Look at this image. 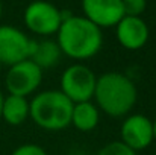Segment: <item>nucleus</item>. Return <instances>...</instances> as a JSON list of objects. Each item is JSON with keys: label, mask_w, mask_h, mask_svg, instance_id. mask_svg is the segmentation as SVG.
<instances>
[{"label": "nucleus", "mask_w": 156, "mask_h": 155, "mask_svg": "<svg viewBox=\"0 0 156 155\" xmlns=\"http://www.w3.org/2000/svg\"><path fill=\"white\" fill-rule=\"evenodd\" d=\"M56 43L62 55L71 59H90L96 56L103 46L102 29L83 15L62 12V23L56 32Z\"/></svg>", "instance_id": "obj_1"}, {"label": "nucleus", "mask_w": 156, "mask_h": 155, "mask_svg": "<svg viewBox=\"0 0 156 155\" xmlns=\"http://www.w3.org/2000/svg\"><path fill=\"white\" fill-rule=\"evenodd\" d=\"M93 99L99 111L109 117H126L136 103L138 90L129 76L118 72H106L97 76Z\"/></svg>", "instance_id": "obj_2"}, {"label": "nucleus", "mask_w": 156, "mask_h": 155, "mask_svg": "<svg viewBox=\"0 0 156 155\" xmlns=\"http://www.w3.org/2000/svg\"><path fill=\"white\" fill-rule=\"evenodd\" d=\"M73 102L59 90H46L29 102V117L46 131H62L71 123Z\"/></svg>", "instance_id": "obj_3"}, {"label": "nucleus", "mask_w": 156, "mask_h": 155, "mask_svg": "<svg viewBox=\"0 0 156 155\" xmlns=\"http://www.w3.org/2000/svg\"><path fill=\"white\" fill-rule=\"evenodd\" d=\"M96 82L97 76L90 67L83 64H73L62 72L59 91L73 103L87 102L93 101Z\"/></svg>", "instance_id": "obj_4"}, {"label": "nucleus", "mask_w": 156, "mask_h": 155, "mask_svg": "<svg viewBox=\"0 0 156 155\" xmlns=\"http://www.w3.org/2000/svg\"><path fill=\"white\" fill-rule=\"evenodd\" d=\"M23 20L32 34L49 37L58 32L62 23V11L50 2L34 0L26 6Z\"/></svg>", "instance_id": "obj_5"}, {"label": "nucleus", "mask_w": 156, "mask_h": 155, "mask_svg": "<svg viewBox=\"0 0 156 155\" xmlns=\"http://www.w3.org/2000/svg\"><path fill=\"white\" fill-rule=\"evenodd\" d=\"M43 75L44 72L30 59H24L11 65L5 78L8 94L21 98L30 96L41 85Z\"/></svg>", "instance_id": "obj_6"}, {"label": "nucleus", "mask_w": 156, "mask_h": 155, "mask_svg": "<svg viewBox=\"0 0 156 155\" xmlns=\"http://www.w3.org/2000/svg\"><path fill=\"white\" fill-rule=\"evenodd\" d=\"M34 40L15 26H0V64L14 65L20 61L29 59L32 53Z\"/></svg>", "instance_id": "obj_7"}, {"label": "nucleus", "mask_w": 156, "mask_h": 155, "mask_svg": "<svg viewBox=\"0 0 156 155\" xmlns=\"http://www.w3.org/2000/svg\"><path fill=\"white\" fill-rule=\"evenodd\" d=\"M121 143H124L132 151L138 152L147 149L153 143V123L144 114H129L120 128Z\"/></svg>", "instance_id": "obj_8"}, {"label": "nucleus", "mask_w": 156, "mask_h": 155, "mask_svg": "<svg viewBox=\"0 0 156 155\" xmlns=\"http://www.w3.org/2000/svg\"><path fill=\"white\" fill-rule=\"evenodd\" d=\"M83 17L97 28H115L124 17L121 0H82Z\"/></svg>", "instance_id": "obj_9"}, {"label": "nucleus", "mask_w": 156, "mask_h": 155, "mask_svg": "<svg viewBox=\"0 0 156 155\" xmlns=\"http://www.w3.org/2000/svg\"><path fill=\"white\" fill-rule=\"evenodd\" d=\"M118 43L127 50H140L149 41V26L141 17L124 15L115 26Z\"/></svg>", "instance_id": "obj_10"}, {"label": "nucleus", "mask_w": 156, "mask_h": 155, "mask_svg": "<svg viewBox=\"0 0 156 155\" xmlns=\"http://www.w3.org/2000/svg\"><path fill=\"white\" fill-rule=\"evenodd\" d=\"M100 122V111L93 101L73 103L71 123L80 132H90L97 128Z\"/></svg>", "instance_id": "obj_11"}, {"label": "nucleus", "mask_w": 156, "mask_h": 155, "mask_svg": "<svg viewBox=\"0 0 156 155\" xmlns=\"http://www.w3.org/2000/svg\"><path fill=\"white\" fill-rule=\"evenodd\" d=\"M2 119L12 126L23 125L29 119V101L27 98L8 94L3 98Z\"/></svg>", "instance_id": "obj_12"}, {"label": "nucleus", "mask_w": 156, "mask_h": 155, "mask_svg": "<svg viewBox=\"0 0 156 155\" xmlns=\"http://www.w3.org/2000/svg\"><path fill=\"white\" fill-rule=\"evenodd\" d=\"M62 56V52L59 49L58 43L53 40H44V41H35L32 46V53H30V61H34L43 72L46 68H50L59 62Z\"/></svg>", "instance_id": "obj_13"}, {"label": "nucleus", "mask_w": 156, "mask_h": 155, "mask_svg": "<svg viewBox=\"0 0 156 155\" xmlns=\"http://www.w3.org/2000/svg\"><path fill=\"white\" fill-rule=\"evenodd\" d=\"M97 155H136V152L132 151L130 148H127L120 140H117V142H111V143L105 145L97 152Z\"/></svg>", "instance_id": "obj_14"}, {"label": "nucleus", "mask_w": 156, "mask_h": 155, "mask_svg": "<svg viewBox=\"0 0 156 155\" xmlns=\"http://www.w3.org/2000/svg\"><path fill=\"white\" fill-rule=\"evenodd\" d=\"M121 2H123L124 15L127 17H141L147 8L146 0H121Z\"/></svg>", "instance_id": "obj_15"}, {"label": "nucleus", "mask_w": 156, "mask_h": 155, "mask_svg": "<svg viewBox=\"0 0 156 155\" xmlns=\"http://www.w3.org/2000/svg\"><path fill=\"white\" fill-rule=\"evenodd\" d=\"M11 155H47V152L40 145L24 143V145H20L18 148H15Z\"/></svg>", "instance_id": "obj_16"}, {"label": "nucleus", "mask_w": 156, "mask_h": 155, "mask_svg": "<svg viewBox=\"0 0 156 155\" xmlns=\"http://www.w3.org/2000/svg\"><path fill=\"white\" fill-rule=\"evenodd\" d=\"M3 98H5V96H3V93L0 91V120H2V105H3Z\"/></svg>", "instance_id": "obj_17"}, {"label": "nucleus", "mask_w": 156, "mask_h": 155, "mask_svg": "<svg viewBox=\"0 0 156 155\" xmlns=\"http://www.w3.org/2000/svg\"><path fill=\"white\" fill-rule=\"evenodd\" d=\"M152 123H153V138L156 140V119L152 120Z\"/></svg>", "instance_id": "obj_18"}, {"label": "nucleus", "mask_w": 156, "mask_h": 155, "mask_svg": "<svg viewBox=\"0 0 156 155\" xmlns=\"http://www.w3.org/2000/svg\"><path fill=\"white\" fill-rule=\"evenodd\" d=\"M0 18H2V2H0Z\"/></svg>", "instance_id": "obj_19"}, {"label": "nucleus", "mask_w": 156, "mask_h": 155, "mask_svg": "<svg viewBox=\"0 0 156 155\" xmlns=\"http://www.w3.org/2000/svg\"><path fill=\"white\" fill-rule=\"evenodd\" d=\"M0 72H2V64H0Z\"/></svg>", "instance_id": "obj_20"}]
</instances>
